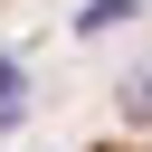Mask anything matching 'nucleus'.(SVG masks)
Returning a JSON list of instances; mask_svg holds the SVG:
<instances>
[{
	"instance_id": "obj_1",
	"label": "nucleus",
	"mask_w": 152,
	"mask_h": 152,
	"mask_svg": "<svg viewBox=\"0 0 152 152\" xmlns=\"http://www.w3.org/2000/svg\"><path fill=\"white\" fill-rule=\"evenodd\" d=\"M10 10H38V0H0V19H10Z\"/></svg>"
}]
</instances>
